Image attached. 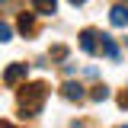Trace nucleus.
Segmentation results:
<instances>
[{"label":"nucleus","mask_w":128,"mask_h":128,"mask_svg":"<svg viewBox=\"0 0 128 128\" xmlns=\"http://www.w3.org/2000/svg\"><path fill=\"white\" fill-rule=\"evenodd\" d=\"M0 128H13V125H10V122H0Z\"/></svg>","instance_id":"f8f14e48"},{"label":"nucleus","mask_w":128,"mask_h":128,"mask_svg":"<svg viewBox=\"0 0 128 128\" xmlns=\"http://www.w3.org/2000/svg\"><path fill=\"white\" fill-rule=\"evenodd\" d=\"M102 42H99V48H102V54L106 58H118V48H115V42H112L109 35H99Z\"/></svg>","instance_id":"0eeeda50"},{"label":"nucleus","mask_w":128,"mask_h":128,"mask_svg":"<svg viewBox=\"0 0 128 128\" xmlns=\"http://www.w3.org/2000/svg\"><path fill=\"white\" fill-rule=\"evenodd\" d=\"M32 10H38V13L51 16L54 10H58V0H32Z\"/></svg>","instance_id":"423d86ee"},{"label":"nucleus","mask_w":128,"mask_h":128,"mask_svg":"<svg viewBox=\"0 0 128 128\" xmlns=\"http://www.w3.org/2000/svg\"><path fill=\"white\" fill-rule=\"evenodd\" d=\"M90 99H93V102H102V99H109V86H93Z\"/></svg>","instance_id":"6e6552de"},{"label":"nucleus","mask_w":128,"mask_h":128,"mask_svg":"<svg viewBox=\"0 0 128 128\" xmlns=\"http://www.w3.org/2000/svg\"><path fill=\"white\" fill-rule=\"evenodd\" d=\"M70 3H74V6H77V3H83V0H70Z\"/></svg>","instance_id":"ddd939ff"},{"label":"nucleus","mask_w":128,"mask_h":128,"mask_svg":"<svg viewBox=\"0 0 128 128\" xmlns=\"http://www.w3.org/2000/svg\"><path fill=\"white\" fill-rule=\"evenodd\" d=\"M45 83H29V86H22V93H19V109L26 112V115H38L42 112V102H45Z\"/></svg>","instance_id":"f257e3e1"},{"label":"nucleus","mask_w":128,"mask_h":128,"mask_svg":"<svg viewBox=\"0 0 128 128\" xmlns=\"http://www.w3.org/2000/svg\"><path fill=\"white\" fill-rule=\"evenodd\" d=\"M19 32H32V13H22V16H19Z\"/></svg>","instance_id":"1a4fd4ad"},{"label":"nucleus","mask_w":128,"mask_h":128,"mask_svg":"<svg viewBox=\"0 0 128 128\" xmlns=\"http://www.w3.org/2000/svg\"><path fill=\"white\" fill-rule=\"evenodd\" d=\"M10 38H13V29L6 22H0V42H10Z\"/></svg>","instance_id":"9d476101"},{"label":"nucleus","mask_w":128,"mask_h":128,"mask_svg":"<svg viewBox=\"0 0 128 128\" xmlns=\"http://www.w3.org/2000/svg\"><path fill=\"white\" fill-rule=\"evenodd\" d=\"M61 96L64 99H70V102H80V99H83V86H80V83H74V80H67V83H64L61 86Z\"/></svg>","instance_id":"39448f33"},{"label":"nucleus","mask_w":128,"mask_h":128,"mask_svg":"<svg viewBox=\"0 0 128 128\" xmlns=\"http://www.w3.org/2000/svg\"><path fill=\"white\" fill-rule=\"evenodd\" d=\"M109 22L115 26V29H125V26H128V6H125V3H115V6H112Z\"/></svg>","instance_id":"20e7f679"},{"label":"nucleus","mask_w":128,"mask_h":128,"mask_svg":"<svg viewBox=\"0 0 128 128\" xmlns=\"http://www.w3.org/2000/svg\"><path fill=\"white\" fill-rule=\"evenodd\" d=\"M51 58H54V61H64V58H67V48H51Z\"/></svg>","instance_id":"9b49d317"},{"label":"nucleus","mask_w":128,"mask_h":128,"mask_svg":"<svg viewBox=\"0 0 128 128\" xmlns=\"http://www.w3.org/2000/svg\"><path fill=\"white\" fill-rule=\"evenodd\" d=\"M96 38H99L96 29H83L80 32V48H83L86 54H96V51H99V42H96Z\"/></svg>","instance_id":"7ed1b4c3"},{"label":"nucleus","mask_w":128,"mask_h":128,"mask_svg":"<svg viewBox=\"0 0 128 128\" xmlns=\"http://www.w3.org/2000/svg\"><path fill=\"white\" fill-rule=\"evenodd\" d=\"M125 128H128V125H125Z\"/></svg>","instance_id":"2eb2a0df"},{"label":"nucleus","mask_w":128,"mask_h":128,"mask_svg":"<svg viewBox=\"0 0 128 128\" xmlns=\"http://www.w3.org/2000/svg\"><path fill=\"white\" fill-rule=\"evenodd\" d=\"M26 74H29V64H10L6 70H3V83H19V80H26Z\"/></svg>","instance_id":"f03ea898"},{"label":"nucleus","mask_w":128,"mask_h":128,"mask_svg":"<svg viewBox=\"0 0 128 128\" xmlns=\"http://www.w3.org/2000/svg\"><path fill=\"white\" fill-rule=\"evenodd\" d=\"M0 3H3V0H0Z\"/></svg>","instance_id":"4468645a"}]
</instances>
